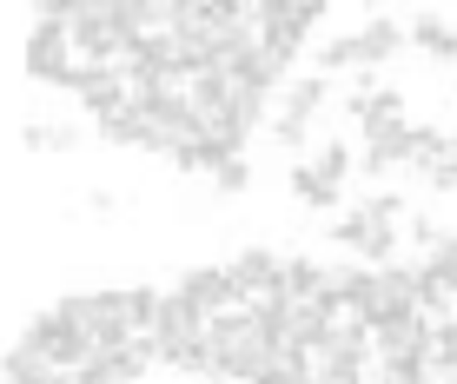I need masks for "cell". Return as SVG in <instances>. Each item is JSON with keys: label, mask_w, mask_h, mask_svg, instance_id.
<instances>
[{"label": "cell", "mask_w": 457, "mask_h": 384, "mask_svg": "<svg viewBox=\"0 0 457 384\" xmlns=\"http://www.w3.org/2000/svg\"><path fill=\"white\" fill-rule=\"evenodd\" d=\"M93 133L106 139V146H146V153H160L153 146V126L139 106H120V113H106V120H93Z\"/></svg>", "instance_id": "52a82bcc"}, {"label": "cell", "mask_w": 457, "mask_h": 384, "mask_svg": "<svg viewBox=\"0 0 457 384\" xmlns=\"http://www.w3.org/2000/svg\"><path fill=\"white\" fill-rule=\"evenodd\" d=\"M325 100H332V79H325V73L292 79V87H286V100H278V113H265L272 139H278V146H292V153H298V146H312V126H319Z\"/></svg>", "instance_id": "6da1fadb"}, {"label": "cell", "mask_w": 457, "mask_h": 384, "mask_svg": "<svg viewBox=\"0 0 457 384\" xmlns=\"http://www.w3.org/2000/svg\"><path fill=\"white\" fill-rule=\"evenodd\" d=\"M21 345H34L54 371H73V364L87 358V331H80V318H73V305L60 298V305H46L34 325H27V338Z\"/></svg>", "instance_id": "7a4b0ae2"}, {"label": "cell", "mask_w": 457, "mask_h": 384, "mask_svg": "<svg viewBox=\"0 0 457 384\" xmlns=\"http://www.w3.org/2000/svg\"><path fill=\"white\" fill-rule=\"evenodd\" d=\"M206 179H212V186L232 199V192H245V186H252V166H245V159H226V166H212Z\"/></svg>", "instance_id": "9a60e30c"}, {"label": "cell", "mask_w": 457, "mask_h": 384, "mask_svg": "<svg viewBox=\"0 0 457 384\" xmlns=\"http://www.w3.org/2000/svg\"><path fill=\"white\" fill-rule=\"evenodd\" d=\"M424 331H431V325H424L418 312H398V318H378L365 338H371V358H418Z\"/></svg>", "instance_id": "5b68a950"}, {"label": "cell", "mask_w": 457, "mask_h": 384, "mask_svg": "<svg viewBox=\"0 0 457 384\" xmlns=\"http://www.w3.org/2000/svg\"><path fill=\"white\" fill-rule=\"evenodd\" d=\"M305 166H312V172H319V179H325V186H345V172H352V146H345V139H325V146H319V153H312V159H305Z\"/></svg>", "instance_id": "8fae6325"}, {"label": "cell", "mask_w": 457, "mask_h": 384, "mask_svg": "<svg viewBox=\"0 0 457 384\" xmlns=\"http://www.w3.org/2000/svg\"><path fill=\"white\" fill-rule=\"evenodd\" d=\"M404 40L424 46L431 60H445V67H457V27L445 21V13H418V21L404 27Z\"/></svg>", "instance_id": "8992f818"}, {"label": "cell", "mask_w": 457, "mask_h": 384, "mask_svg": "<svg viewBox=\"0 0 457 384\" xmlns=\"http://www.w3.org/2000/svg\"><path fill=\"white\" fill-rule=\"evenodd\" d=\"M365 384H424V364L418 358H371Z\"/></svg>", "instance_id": "7c38bea8"}, {"label": "cell", "mask_w": 457, "mask_h": 384, "mask_svg": "<svg viewBox=\"0 0 457 384\" xmlns=\"http://www.w3.org/2000/svg\"><path fill=\"white\" fill-rule=\"evenodd\" d=\"M345 46H352V67H385V60L404 54V21L398 13H371L358 34H345Z\"/></svg>", "instance_id": "3957f363"}, {"label": "cell", "mask_w": 457, "mask_h": 384, "mask_svg": "<svg viewBox=\"0 0 457 384\" xmlns=\"http://www.w3.org/2000/svg\"><path fill=\"white\" fill-rule=\"evenodd\" d=\"M437 166H451V172H457V133H445V159H437Z\"/></svg>", "instance_id": "ac0fdd59"}, {"label": "cell", "mask_w": 457, "mask_h": 384, "mask_svg": "<svg viewBox=\"0 0 457 384\" xmlns=\"http://www.w3.org/2000/svg\"><path fill=\"white\" fill-rule=\"evenodd\" d=\"M27 73H34L40 87H67L73 79L67 34H60V27H34V34H27Z\"/></svg>", "instance_id": "277c9868"}, {"label": "cell", "mask_w": 457, "mask_h": 384, "mask_svg": "<svg viewBox=\"0 0 457 384\" xmlns=\"http://www.w3.org/2000/svg\"><path fill=\"white\" fill-rule=\"evenodd\" d=\"M404 159H411L418 172H431L437 159H445V133H437V126H418V120H411V153H404Z\"/></svg>", "instance_id": "4fadbf2b"}, {"label": "cell", "mask_w": 457, "mask_h": 384, "mask_svg": "<svg viewBox=\"0 0 457 384\" xmlns=\"http://www.w3.org/2000/svg\"><path fill=\"white\" fill-rule=\"evenodd\" d=\"M87 213H93V219H113V213H120V199H113V192H93Z\"/></svg>", "instance_id": "e0dca14e"}, {"label": "cell", "mask_w": 457, "mask_h": 384, "mask_svg": "<svg viewBox=\"0 0 457 384\" xmlns=\"http://www.w3.org/2000/svg\"><path fill=\"white\" fill-rule=\"evenodd\" d=\"M365 232H371V213L358 205V213H345V219H332V246H365Z\"/></svg>", "instance_id": "5bb4252c"}, {"label": "cell", "mask_w": 457, "mask_h": 384, "mask_svg": "<svg viewBox=\"0 0 457 384\" xmlns=\"http://www.w3.org/2000/svg\"><path fill=\"white\" fill-rule=\"evenodd\" d=\"M21 139H27L34 153H73V146H80V126H67V120H34Z\"/></svg>", "instance_id": "9c48e42d"}, {"label": "cell", "mask_w": 457, "mask_h": 384, "mask_svg": "<svg viewBox=\"0 0 457 384\" xmlns=\"http://www.w3.org/2000/svg\"><path fill=\"white\" fill-rule=\"evenodd\" d=\"M0 378H7V384H67V371H54L34 345H13L7 358H0Z\"/></svg>", "instance_id": "ba28073f"}, {"label": "cell", "mask_w": 457, "mask_h": 384, "mask_svg": "<svg viewBox=\"0 0 457 384\" xmlns=\"http://www.w3.org/2000/svg\"><path fill=\"white\" fill-rule=\"evenodd\" d=\"M252 384H305V371H298V358H292V351H278V358L265 364V371L252 378Z\"/></svg>", "instance_id": "2e32d148"}, {"label": "cell", "mask_w": 457, "mask_h": 384, "mask_svg": "<svg viewBox=\"0 0 457 384\" xmlns=\"http://www.w3.org/2000/svg\"><path fill=\"white\" fill-rule=\"evenodd\" d=\"M292 199H298V205H312V213H325V205H338V186H325L319 172L298 159V166H292Z\"/></svg>", "instance_id": "30bf717a"}]
</instances>
